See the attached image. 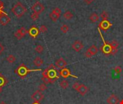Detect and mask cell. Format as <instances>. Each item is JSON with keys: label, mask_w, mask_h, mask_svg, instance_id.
Returning <instances> with one entry per match:
<instances>
[{"label": "cell", "mask_w": 123, "mask_h": 104, "mask_svg": "<svg viewBox=\"0 0 123 104\" xmlns=\"http://www.w3.org/2000/svg\"><path fill=\"white\" fill-rule=\"evenodd\" d=\"M66 65H67V62L63 58H59L55 61V66L59 69H63Z\"/></svg>", "instance_id": "e0dca14e"}, {"label": "cell", "mask_w": 123, "mask_h": 104, "mask_svg": "<svg viewBox=\"0 0 123 104\" xmlns=\"http://www.w3.org/2000/svg\"><path fill=\"white\" fill-rule=\"evenodd\" d=\"M79 85V83H77V82H76V83H74L73 84L72 87H73V88H74L75 90H76V89L78 88Z\"/></svg>", "instance_id": "d6a6232c"}, {"label": "cell", "mask_w": 123, "mask_h": 104, "mask_svg": "<svg viewBox=\"0 0 123 104\" xmlns=\"http://www.w3.org/2000/svg\"><path fill=\"white\" fill-rule=\"evenodd\" d=\"M32 71H36V70H32L30 69L29 68H27L24 64H22L21 65H19L18 67V68L17 69V70L15 71V72H17L18 74V75L21 77H25V76H27V75Z\"/></svg>", "instance_id": "277c9868"}, {"label": "cell", "mask_w": 123, "mask_h": 104, "mask_svg": "<svg viewBox=\"0 0 123 104\" xmlns=\"http://www.w3.org/2000/svg\"><path fill=\"white\" fill-rule=\"evenodd\" d=\"M2 92V87H0V93Z\"/></svg>", "instance_id": "f35d334b"}, {"label": "cell", "mask_w": 123, "mask_h": 104, "mask_svg": "<svg viewBox=\"0 0 123 104\" xmlns=\"http://www.w3.org/2000/svg\"><path fill=\"white\" fill-rule=\"evenodd\" d=\"M30 17L31 19L33 20V21H36L38 18H39V14H37V13H35V12H32L30 15Z\"/></svg>", "instance_id": "f1b7e54d"}, {"label": "cell", "mask_w": 123, "mask_h": 104, "mask_svg": "<svg viewBox=\"0 0 123 104\" xmlns=\"http://www.w3.org/2000/svg\"><path fill=\"white\" fill-rule=\"evenodd\" d=\"M63 18H64L65 20H71V19L73 18L74 14H72V12H71V11H68H68H66V12H65L63 13Z\"/></svg>", "instance_id": "44dd1931"}, {"label": "cell", "mask_w": 123, "mask_h": 104, "mask_svg": "<svg viewBox=\"0 0 123 104\" xmlns=\"http://www.w3.org/2000/svg\"><path fill=\"white\" fill-rule=\"evenodd\" d=\"M6 62H7L8 63H9V64H13V63L16 61V57H15L14 55H12V54H9V55H8V56H6Z\"/></svg>", "instance_id": "603a6c76"}, {"label": "cell", "mask_w": 123, "mask_h": 104, "mask_svg": "<svg viewBox=\"0 0 123 104\" xmlns=\"http://www.w3.org/2000/svg\"><path fill=\"white\" fill-rule=\"evenodd\" d=\"M27 33H28V30H27V29H25V27H22L15 32L14 36L17 39L20 40L22 38H24Z\"/></svg>", "instance_id": "ba28073f"}, {"label": "cell", "mask_w": 123, "mask_h": 104, "mask_svg": "<svg viewBox=\"0 0 123 104\" xmlns=\"http://www.w3.org/2000/svg\"><path fill=\"white\" fill-rule=\"evenodd\" d=\"M32 104H40V102H35V101H34V103H32Z\"/></svg>", "instance_id": "8d00e7d4"}, {"label": "cell", "mask_w": 123, "mask_h": 104, "mask_svg": "<svg viewBox=\"0 0 123 104\" xmlns=\"http://www.w3.org/2000/svg\"><path fill=\"white\" fill-rule=\"evenodd\" d=\"M114 69H115V72L117 74H120V72H122V68H121L120 66L115 67Z\"/></svg>", "instance_id": "4dcf8cb0"}, {"label": "cell", "mask_w": 123, "mask_h": 104, "mask_svg": "<svg viewBox=\"0 0 123 104\" xmlns=\"http://www.w3.org/2000/svg\"><path fill=\"white\" fill-rule=\"evenodd\" d=\"M38 88H39V90L40 91L43 92V91H45V90H47V86H46V85L45 83H42V84H40L38 86Z\"/></svg>", "instance_id": "83f0119b"}, {"label": "cell", "mask_w": 123, "mask_h": 104, "mask_svg": "<svg viewBox=\"0 0 123 104\" xmlns=\"http://www.w3.org/2000/svg\"><path fill=\"white\" fill-rule=\"evenodd\" d=\"M11 21V18L6 13H4L0 16V24L1 25H6Z\"/></svg>", "instance_id": "5bb4252c"}, {"label": "cell", "mask_w": 123, "mask_h": 104, "mask_svg": "<svg viewBox=\"0 0 123 104\" xmlns=\"http://www.w3.org/2000/svg\"><path fill=\"white\" fill-rule=\"evenodd\" d=\"M110 44L112 46V55H115L117 51H118V46H119V43H117V41L113 40L112 42H110Z\"/></svg>", "instance_id": "ac0fdd59"}, {"label": "cell", "mask_w": 123, "mask_h": 104, "mask_svg": "<svg viewBox=\"0 0 123 104\" xmlns=\"http://www.w3.org/2000/svg\"><path fill=\"white\" fill-rule=\"evenodd\" d=\"M43 51H44V47H43L42 45H40V44L37 45V46L35 47V51H36L37 54H42V53L43 52Z\"/></svg>", "instance_id": "d4e9b609"}, {"label": "cell", "mask_w": 123, "mask_h": 104, "mask_svg": "<svg viewBox=\"0 0 123 104\" xmlns=\"http://www.w3.org/2000/svg\"><path fill=\"white\" fill-rule=\"evenodd\" d=\"M31 98L35 102H40L41 101L43 100L44 95L43 94V93H41V91H40L38 90H37V91H35V93H32V95L31 96Z\"/></svg>", "instance_id": "9c48e42d"}, {"label": "cell", "mask_w": 123, "mask_h": 104, "mask_svg": "<svg viewBox=\"0 0 123 104\" xmlns=\"http://www.w3.org/2000/svg\"><path fill=\"white\" fill-rule=\"evenodd\" d=\"M61 14V9L58 8V7H56V8H55V9L50 13L49 17H50V18L51 19L52 21L56 22V21L58 20V18L60 17Z\"/></svg>", "instance_id": "52a82bcc"}, {"label": "cell", "mask_w": 123, "mask_h": 104, "mask_svg": "<svg viewBox=\"0 0 123 104\" xmlns=\"http://www.w3.org/2000/svg\"><path fill=\"white\" fill-rule=\"evenodd\" d=\"M43 63H44L43 60L40 56H36V57L35 58V59L33 60V64H34V65L36 66L37 67H41V66L43 64Z\"/></svg>", "instance_id": "d6986e66"}, {"label": "cell", "mask_w": 123, "mask_h": 104, "mask_svg": "<svg viewBox=\"0 0 123 104\" xmlns=\"http://www.w3.org/2000/svg\"><path fill=\"white\" fill-rule=\"evenodd\" d=\"M6 83V80L4 77L0 73V87H3Z\"/></svg>", "instance_id": "484cf974"}, {"label": "cell", "mask_w": 123, "mask_h": 104, "mask_svg": "<svg viewBox=\"0 0 123 104\" xmlns=\"http://www.w3.org/2000/svg\"></svg>", "instance_id": "ab89813d"}, {"label": "cell", "mask_w": 123, "mask_h": 104, "mask_svg": "<svg viewBox=\"0 0 123 104\" xmlns=\"http://www.w3.org/2000/svg\"><path fill=\"white\" fill-rule=\"evenodd\" d=\"M99 34H100V36L102 37V39L103 41V43H104V45L100 47V50L102 51V52L106 55V56H110V55H112V46L110 44V42H106L100 32V29H99Z\"/></svg>", "instance_id": "3957f363"}, {"label": "cell", "mask_w": 123, "mask_h": 104, "mask_svg": "<svg viewBox=\"0 0 123 104\" xmlns=\"http://www.w3.org/2000/svg\"><path fill=\"white\" fill-rule=\"evenodd\" d=\"M4 46L0 43V55L4 52Z\"/></svg>", "instance_id": "836d02e7"}, {"label": "cell", "mask_w": 123, "mask_h": 104, "mask_svg": "<svg viewBox=\"0 0 123 104\" xmlns=\"http://www.w3.org/2000/svg\"><path fill=\"white\" fill-rule=\"evenodd\" d=\"M61 32L63 33H67L68 32V30H69V27L67 25L63 24L61 27Z\"/></svg>", "instance_id": "cb8c5ba5"}, {"label": "cell", "mask_w": 123, "mask_h": 104, "mask_svg": "<svg viewBox=\"0 0 123 104\" xmlns=\"http://www.w3.org/2000/svg\"><path fill=\"white\" fill-rule=\"evenodd\" d=\"M76 91L79 93V94L82 96H84L89 91V88L86 85L84 84H79L78 88L76 89Z\"/></svg>", "instance_id": "9a60e30c"}, {"label": "cell", "mask_w": 123, "mask_h": 104, "mask_svg": "<svg viewBox=\"0 0 123 104\" xmlns=\"http://www.w3.org/2000/svg\"><path fill=\"white\" fill-rule=\"evenodd\" d=\"M89 20H90L91 22L95 23V22H97L99 21V16L97 14V13L93 12V13L89 16Z\"/></svg>", "instance_id": "ffe728a7"}, {"label": "cell", "mask_w": 123, "mask_h": 104, "mask_svg": "<svg viewBox=\"0 0 123 104\" xmlns=\"http://www.w3.org/2000/svg\"><path fill=\"white\" fill-rule=\"evenodd\" d=\"M39 33H40V30H39V28H37L35 26H32L28 30V34L30 35V37H32L33 38H37L38 36Z\"/></svg>", "instance_id": "30bf717a"}, {"label": "cell", "mask_w": 123, "mask_h": 104, "mask_svg": "<svg viewBox=\"0 0 123 104\" xmlns=\"http://www.w3.org/2000/svg\"><path fill=\"white\" fill-rule=\"evenodd\" d=\"M42 81L45 85L53 84L55 82L56 80L59 78V77L57 75L56 68L53 64H50L47 69H44V71L42 73Z\"/></svg>", "instance_id": "6da1fadb"}, {"label": "cell", "mask_w": 123, "mask_h": 104, "mask_svg": "<svg viewBox=\"0 0 123 104\" xmlns=\"http://www.w3.org/2000/svg\"><path fill=\"white\" fill-rule=\"evenodd\" d=\"M0 104H6L5 101H1V102H0Z\"/></svg>", "instance_id": "d590c367"}, {"label": "cell", "mask_w": 123, "mask_h": 104, "mask_svg": "<svg viewBox=\"0 0 123 104\" xmlns=\"http://www.w3.org/2000/svg\"><path fill=\"white\" fill-rule=\"evenodd\" d=\"M119 102H120L119 98L115 94L110 95L107 99V103L108 104H119Z\"/></svg>", "instance_id": "2e32d148"}, {"label": "cell", "mask_w": 123, "mask_h": 104, "mask_svg": "<svg viewBox=\"0 0 123 104\" xmlns=\"http://www.w3.org/2000/svg\"><path fill=\"white\" fill-rule=\"evenodd\" d=\"M71 47L75 51L79 52L84 49V44L81 43V41H75L74 43L71 45Z\"/></svg>", "instance_id": "8fae6325"}, {"label": "cell", "mask_w": 123, "mask_h": 104, "mask_svg": "<svg viewBox=\"0 0 123 104\" xmlns=\"http://www.w3.org/2000/svg\"><path fill=\"white\" fill-rule=\"evenodd\" d=\"M3 8H4V3L0 0V16L4 13V12H3Z\"/></svg>", "instance_id": "1f68e13d"}, {"label": "cell", "mask_w": 123, "mask_h": 104, "mask_svg": "<svg viewBox=\"0 0 123 104\" xmlns=\"http://www.w3.org/2000/svg\"><path fill=\"white\" fill-rule=\"evenodd\" d=\"M31 9H32V12L40 14L45 10V7L40 1H37L31 7Z\"/></svg>", "instance_id": "5b68a950"}, {"label": "cell", "mask_w": 123, "mask_h": 104, "mask_svg": "<svg viewBox=\"0 0 123 104\" xmlns=\"http://www.w3.org/2000/svg\"><path fill=\"white\" fill-rule=\"evenodd\" d=\"M39 30H40V32H41V33H44L47 32V30H48V28H47L45 25H41V26L40 27Z\"/></svg>", "instance_id": "f546056e"}, {"label": "cell", "mask_w": 123, "mask_h": 104, "mask_svg": "<svg viewBox=\"0 0 123 104\" xmlns=\"http://www.w3.org/2000/svg\"><path fill=\"white\" fill-rule=\"evenodd\" d=\"M119 104H123V100H121V101L119 102Z\"/></svg>", "instance_id": "74e56055"}, {"label": "cell", "mask_w": 123, "mask_h": 104, "mask_svg": "<svg viewBox=\"0 0 123 104\" xmlns=\"http://www.w3.org/2000/svg\"><path fill=\"white\" fill-rule=\"evenodd\" d=\"M60 76L62 77L64 79H66L69 77H75V78H77V77L76 76H74L71 75L70 70L67 68H63V69H61V70L60 71Z\"/></svg>", "instance_id": "4fadbf2b"}, {"label": "cell", "mask_w": 123, "mask_h": 104, "mask_svg": "<svg viewBox=\"0 0 123 104\" xmlns=\"http://www.w3.org/2000/svg\"><path fill=\"white\" fill-rule=\"evenodd\" d=\"M101 17L102 18V20H107L108 17H109V14H108V12H106V11H103L102 13L101 14Z\"/></svg>", "instance_id": "4316f807"}, {"label": "cell", "mask_w": 123, "mask_h": 104, "mask_svg": "<svg viewBox=\"0 0 123 104\" xmlns=\"http://www.w3.org/2000/svg\"><path fill=\"white\" fill-rule=\"evenodd\" d=\"M59 85L62 89H67L69 87V83L66 80H63L62 81L60 82Z\"/></svg>", "instance_id": "7402d4cb"}, {"label": "cell", "mask_w": 123, "mask_h": 104, "mask_svg": "<svg viewBox=\"0 0 123 104\" xmlns=\"http://www.w3.org/2000/svg\"><path fill=\"white\" fill-rule=\"evenodd\" d=\"M98 53V48L95 45L91 46L89 48L87 49L86 53H85V56L86 58H92V56H95Z\"/></svg>", "instance_id": "8992f818"}, {"label": "cell", "mask_w": 123, "mask_h": 104, "mask_svg": "<svg viewBox=\"0 0 123 104\" xmlns=\"http://www.w3.org/2000/svg\"><path fill=\"white\" fill-rule=\"evenodd\" d=\"M84 2L86 3V4H92L94 0H84Z\"/></svg>", "instance_id": "e575fe53"}, {"label": "cell", "mask_w": 123, "mask_h": 104, "mask_svg": "<svg viewBox=\"0 0 123 104\" xmlns=\"http://www.w3.org/2000/svg\"><path fill=\"white\" fill-rule=\"evenodd\" d=\"M112 23L108 20H102L100 23H99V29H102V30H108L110 28H111L112 27Z\"/></svg>", "instance_id": "7c38bea8"}, {"label": "cell", "mask_w": 123, "mask_h": 104, "mask_svg": "<svg viewBox=\"0 0 123 104\" xmlns=\"http://www.w3.org/2000/svg\"><path fill=\"white\" fill-rule=\"evenodd\" d=\"M11 12L14 14L15 17H17V18H20L27 12V8L21 2H17L13 6Z\"/></svg>", "instance_id": "7a4b0ae2"}]
</instances>
